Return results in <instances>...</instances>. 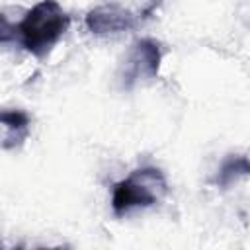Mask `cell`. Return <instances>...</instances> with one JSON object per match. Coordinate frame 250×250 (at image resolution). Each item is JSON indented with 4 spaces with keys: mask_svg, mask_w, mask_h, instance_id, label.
I'll list each match as a JSON object with an SVG mask.
<instances>
[{
    "mask_svg": "<svg viewBox=\"0 0 250 250\" xmlns=\"http://www.w3.org/2000/svg\"><path fill=\"white\" fill-rule=\"evenodd\" d=\"M70 25V16L59 2L45 0L31 6L25 16L14 25V37L20 45L37 59H43L59 43Z\"/></svg>",
    "mask_w": 250,
    "mask_h": 250,
    "instance_id": "6da1fadb",
    "label": "cell"
},
{
    "mask_svg": "<svg viewBox=\"0 0 250 250\" xmlns=\"http://www.w3.org/2000/svg\"><path fill=\"white\" fill-rule=\"evenodd\" d=\"M166 193L168 180L164 172L156 166H141L113 186L111 211L115 217H123L135 209L156 205Z\"/></svg>",
    "mask_w": 250,
    "mask_h": 250,
    "instance_id": "7a4b0ae2",
    "label": "cell"
},
{
    "mask_svg": "<svg viewBox=\"0 0 250 250\" xmlns=\"http://www.w3.org/2000/svg\"><path fill=\"white\" fill-rule=\"evenodd\" d=\"M162 55H164L162 45L156 39H150V37L137 39L123 59V64L119 70L121 86L129 90L137 82L156 78L160 70Z\"/></svg>",
    "mask_w": 250,
    "mask_h": 250,
    "instance_id": "3957f363",
    "label": "cell"
},
{
    "mask_svg": "<svg viewBox=\"0 0 250 250\" xmlns=\"http://www.w3.org/2000/svg\"><path fill=\"white\" fill-rule=\"evenodd\" d=\"M141 16L131 12L129 8L121 4H102L92 8L86 14V27L96 33V35H105V33H121L139 23Z\"/></svg>",
    "mask_w": 250,
    "mask_h": 250,
    "instance_id": "277c9868",
    "label": "cell"
},
{
    "mask_svg": "<svg viewBox=\"0 0 250 250\" xmlns=\"http://www.w3.org/2000/svg\"><path fill=\"white\" fill-rule=\"evenodd\" d=\"M0 121H2V148L4 150H12L18 148L29 135V125L31 119L23 109H4L0 113Z\"/></svg>",
    "mask_w": 250,
    "mask_h": 250,
    "instance_id": "5b68a950",
    "label": "cell"
},
{
    "mask_svg": "<svg viewBox=\"0 0 250 250\" xmlns=\"http://www.w3.org/2000/svg\"><path fill=\"white\" fill-rule=\"evenodd\" d=\"M246 176H250V154H232L223 160L213 178V184L221 189H227Z\"/></svg>",
    "mask_w": 250,
    "mask_h": 250,
    "instance_id": "8992f818",
    "label": "cell"
},
{
    "mask_svg": "<svg viewBox=\"0 0 250 250\" xmlns=\"http://www.w3.org/2000/svg\"><path fill=\"white\" fill-rule=\"evenodd\" d=\"M14 250H21V248H14ZM39 250H70L68 246H55V248H39Z\"/></svg>",
    "mask_w": 250,
    "mask_h": 250,
    "instance_id": "52a82bcc",
    "label": "cell"
}]
</instances>
